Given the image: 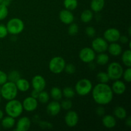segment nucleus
<instances>
[{
  "label": "nucleus",
  "mask_w": 131,
  "mask_h": 131,
  "mask_svg": "<svg viewBox=\"0 0 131 131\" xmlns=\"http://www.w3.org/2000/svg\"><path fill=\"white\" fill-rule=\"evenodd\" d=\"M124 69L121 64L118 62L111 63L107 67V74H108L109 78L111 80H118L121 79L122 77Z\"/></svg>",
  "instance_id": "nucleus-6"
},
{
  "label": "nucleus",
  "mask_w": 131,
  "mask_h": 131,
  "mask_svg": "<svg viewBox=\"0 0 131 131\" xmlns=\"http://www.w3.org/2000/svg\"><path fill=\"white\" fill-rule=\"evenodd\" d=\"M8 1H12V0H8Z\"/></svg>",
  "instance_id": "nucleus-51"
},
{
  "label": "nucleus",
  "mask_w": 131,
  "mask_h": 131,
  "mask_svg": "<svg viewBox=\"0 0 131 131\" xmlns=\"http://www.w3.org/2000/svg\"><path fill=\"white\" fill-rule=\"evenodd\" d=\"M0 130H1V126H0Z\"/></svg>",
  "instance_id": "nucleus-52"
},
{
  "label": "nucleus",
  "mask_w": 131,
  "mask_h": 131,
  "mask_svg": "<svg viewBox=\"0 0 131 131\" xmlns=\"http://www.w3.org/2000/svg\"><path fill=\"white\" fill-rule=\"evenodd\" d=\"M50 95L54 101H60L62 99V90L58 87H52L50 91Z\"/></svg>",
  "instance_id": "nucleus-26"
},
{
  "label": "nucleus",
  "mask_w": 131,
  "mask_h": 131,
  "mask_svg": "<svg viewBox=\"0 0 131 131\" xmlns=\"http://www.w3.org/2000/svg\"><path fill=\"white\" fill-rule=\"evenodd\" d=\"M8 33L17 35L23 31L24 29V23L19 18H12L8 21L6 25Z\"/></svg>",
  "instance_id": "nucleus-4"
},
{
  "label": "nucleus",
  "mask_w": 131,
  "mask_h": 131,
  "mask_svg": "<svg viewBox=\"0 0 131 131\" xmlns=\"http://www.w3.org/2000/svg\"><path fill=\"white\" fill-rule=\"evenodd\" d=\"M60 104H61V108L65 110H67V111L70 110L72 108V102L69 99H67L63 101Z\"/></svg>",
  "instance_id": "nucleus-35"
},
{
  "label": "nucleus",
  "mask_w": 131,
  "mask_h": 131,
  "mask_svg": "<svg viewBox=\"0 0 131 131\" xmlns=\"http://www.w3.org/2000/svg\"><path fill=\"white\" fill-rule=\"evenodd\" d=\"M95 58L97 63L101 66H103L107 64V63L109 62L110 56L105 52H101L97 55V57H95Z\"/></svg>",
  "instance_id": "nucleus-25"
},
{
  "label": "nucleus",
  "mask_w": 131,
  "mask_h": 131,
  "mask_svg": "<svg viewBox=\"0 0 131 131\" xmlns=\"http://www.w3.org/2000/svg\"><path fill=\"white\" fill-rule=\"evenodd\" d=\"M8 81V75L6 72L0 70V86Z\"/></svg>",
  "instance_id": "nucleus-40"
},
{
  "label": "nucleus",
  "mask_w": 131,
  "mask_h": 131,
  "mask_svg": "<svg viewBox=\"0 0 131 131\" xmlns=\"http://www.w3.org/2000/svg\"><path fill=\"white\" fill-rule=\"evenodd\" d=\"M95 113L99 116H103L105 115V113H106V110L105 108L102 106V105H100L99 106L96 108L95 110Z\"/></svg>",
  "instance_id": "nucleus-42"
},
{
  "label": "nucleus",
  "mask_w": 131,
  "mask_h": 131,
  "mask_svg": "<svg viewBox=\"0 0 131 131\" xmlns=\"http://www.w3.org/2000/svg\"><path fill=\"white\" fill-rule=\"evenodd\" d=\"M8 34L6 26L0 24V38H4Z\"/></svg>",
  "instance_id": "nucleus-38"
},
{
  "label": "nucleus",
  "mask_w": 131,
  "mask_h": 131,
  "mask_svg": "<svg viewBox=\"0 0 131 131\" xmlns=\"http://www.w3.org/2000/svg\"><path fill=\"white\" fill-rule=\"evenodd\" d=\"M8 75V81H9L13 82V83H15L19 79H20L21 77H20V74L19 71L16 70H12L11 72H10Z\"/></svg>",
  "instance_id": "nucleus-30"
},
{
  "label": "nucleus",
  "mask_w": 131,
  "mask_h": 131,
  "mask_svg": "<svg viewBox=\"0 0 131 131\" xmlns=\"http://www.w3.org/2000/svg\"><path fill=\"white\" fill-rule=\"evenodd\" d=\"M61 104L57 101H53L50 102L47 104V107H46L47 114L51 116H55L58 115L61 111Z\"/></svg>",
  "instance_id": "nucleus-15"
},
{
  "label": "nucleus",
  "mask_w": 131,
  "mask_h": 131,
  "mask_svg": "<svg viewBox=\"0 0 131 131\" xmlns=\"http://www.w3.org/2000/svg\"><path fill=\"white\" fill-rule=\"evenodd\" d=\"M18 94V90L15 83L6 81L3 85L0 86V95L1 97L6 101L14 99Z\"/></svg>",
  "instance_id": "nucleus-2"
},
{
  "label": "nucleus",
  "mask_w": 131,
  "mask_h": 131,
  "mask_svg": "<svg viewBox=\"0 0 131 131\" xmlns=\"http://www.w3.org/2000/svg\"><path fill=\"white\" fill-rule=\"evenodd\" d=\"M4 117V113L2 110L0 109V120H1V119Z\"/></svg>",
  "instance_id": "nucleus-47"
},
{
  "label": "nucleus",
  "mask_w": 131,
  "mask_h": 131,
  "mask_svg": "<svg viewBox=\"0 0 131 131\" xmlns=\"http://www.w3.org/2000/svg\"><path fill=\"white\" fill-rule=\"evenodd\" d=\"M37 100L42 104L47 103L49 101V95L46 91H41V92H40L39 95H38Z\"/></svg>",
  "instance_id": "nucleus-32"
},
{
  "label": "nucleus",
  "mask_w": 131,
  "mask_h": 131,
  "mask_svg": "<svg viewBox=\"0 0 131 131\" xmlns=\"http://www.w3.org/2000/svg\"><path fill=\"white\" fill-rule=\"evenodd\" d=\"M23 109L27 112H33L38 107V102L37 99L32 97L31 96L28 97L22 102Z\"/></svg>",
  "instance_id": "nucleus-11"
},
{
  "label": "nucleus",
  "mask_w": 131,
  "mask_h": 131,
  "mask_svg": "<svg viewBox=\"0 0 131 131\" xmlns=\"http://www.w3.org/2000/svg\"><path fill=\"white\" fill-rule=\"evenodd\" d=\"M93 84L90 80L83 78L77 82L75 85V92L80 96H86L89 94L92 90Z\"/></svg>",
  "instance_id": "nucleus-5"
},
{
  "label": "nucleus",
  "mask_w": 131,
  "mask_h": 131,
  "mask_svg": "<svg viewBox=\"0 0 131 131\" xmlns=\"http://www.w3.org/2000/svg\"><path fill=\"white\" fill-rule=\"evenodd\" d=\"M105 0H92L90 3L91 10L95 12H99L103 10Z\"/></svg>",
  "instance_id": "nucleus-21"
},
{
  "label": "nucleus",
  "mask_w": 131,
  "mask_h": 131,
  "mask_svg": "<svg viewBox=\"0 0 131 131\" xmlns=\"http://www.w3.org/2000/svg\"><path fill=\"white\" fill-rule=\"evenodd\" d=\"M92 93L93 101L99 105L108 104L113 99L111 87L107 83H98L92 88Z\"/></svg>",
  "instance_id": "nucleus-1"
},
{
  "label": "nucleus",
  "mask_w": 131,
  "mask_h": 131,
  "mask_svg": "<svg viewBox=\"0 0 131 131\" xmlns=\"http://www.w3.org/2000/svg\"><path fill=\"white\" fill-rule=\"evenodd\" d=\"M102 122L104 126L107 129H113L116 125V118L111 115H104L102 116Z\"/></svg>",
  "instance_id": "nucleus-18"
},
{
  "label": "nucleus",
  "mask_w": 131,
  "mask_h": 131,
  "mask_svg": "<svg viewBox=\"0 0 131 131\" xmlns=\"http://www.w3.org/2000/svg\"><path fill=\"white\" fill-rule=\"evenodd\" d=\"M79 32V26L75 23H71L69 24V27L68 28V33L70 36H75Z\"/></svg>",
  "instance_id": "nucleus-33"
},
{
  "label": "nucleus",
  "mask_w": 131,
  "mask_h": 131,
  "mask_svg": "<svg viewBox=\"0 0 131 131\" xmlns=\"http://www.w3.org/2000/svg\"><path fill=\"white\" fill-rule=\"evenodd\" d=\"M118 40L120 41L122 43H127L129 42V37H127V36H125V35L121 36L120 35Z\"/></svg>",
  "instance_id": "nucleus-43"
},
{
  "label": "nucleus",
  "mask_w": 131,
  "mask_h": 131,
  "mask_svg": "<svg viewBox=\"0 0 131 131\" xmlns=\"http://www.w3.org/2000/svg\"><path fill=\"white\" fill-rule=\"evenodd\" d=\"M109 53L113 56H118L122 53V47L121 45L116 42H112L108 45L107 50Z\"/></svg>",
  "instance_id": "nucleus-19"
},
{
  "label": "nucleus",
  "mask_w": 131,
  "mask_h": 131,
  "mask_svg": "<svg viewBox=\"0 0 131 131\" xmlns=\"http://www.w3.org/2000/svg\"><path fill=\"white\" fill-rule=\"evenodd\" d=\"M66 62L63 58L61 56H55L50 60L49 69L53 74H58L63 71Z\"/></svg>",
  "instance_id": "nucleus-7"
},
{
  "label": "nucleus",
  "mask_w": 131,
  "mask_h": 131,
  "mask_svg": "<svg viewBox=\"0 0 131 131\" xmlns=\"http://www.w3.org/2000/svg\"><path fill=\"white\" fill-rule=\"evenodd\" d=\"M5 110L7 115L16 118L22 115L24 109L22 102L14 99L10 101H8V102L5 105Z\"/></svg>",
  "instance_id": "nucleus-3"
},
{
  "label": "nucleus",
  "mask_w": 131,
  "mask_h": 131,
  "mask_svg": "<svg viewBox=\"0 0 131 131\" xmlns=\"http://www.w3.org/2000/svg\"><path fill=\"white\" fill-rule=\"evenodd\" d=\"M10 2H11V1H8V0H3L2 3H1V4H3V5H4L5 6H7V7H8V6H9V5H10Z\"/></svg>",
  "instance_id": "nucleus-46"
},
{
  "label": "nucleus",
  "mask_w": 131,
  "mask_h": 131,
  "mask_svg": "<svg viewBox=\"0 0 131 131\" xmlns=\"http://www.w3.org/2000/svg\"><path fill=\"white\" fill-rule=\"evenodd\" d=\"M86 34L88 37H90V38H92V37H95L96 33V31L95 29V28H93V26H88L86 27L85 29Z\"/></svg>",
  "instance_id": "nucleus-39"
},
{
  "label": "nucleus",
  "mask_w": 131,
  "mask_h": 131,
  "mask_svg": "<svg viewBox=\"0 0 131 131\" xmlns=\"http://www.w3.org/2000/svg\"><path fill=\"white\" fill-rule=\"evenodd\" d=\"M125 125L128 126L129 127H131V118L130 116H128V117L125 118Z\"/></svg>",
  "instance_id": "nucleus-45"
},
{
  "label": "nucleus",
  "mask_w": 131,
  "mask_h": 131,
  "mask_svg": "<svg viewBox=\"0 0 131 131\" xmlns=\"http://www.w3.org/2000/svg\"><path fill=\"white\" fill-rule=\"evenodd\" d=\"M31 86L33 89L41 92L44 90L46 86V81L45 78L41 75H36L32 78Z\"/></svg>",
  "instance_id": "nucleus-13"
},
{
  "label": "nucleus",
  "mask_w": 131,
  "mask_h": 131,
  "mask_svg": "<svg viewBox=\"0 0 131 131\" xmlns=\"http://www.w3.org/2000/svg\"><path fill=\"white\" fill-rule=\"evenodd\" d=\"M79 122V115L75 111L69 110L65 116V122L69 127H74Z\"/></svg>",
  "instance_id": "nucleus-12"
},
{
  "label": "nucleus",
  "mask_w": 131,
  "mask_h": 131,
  "mask_svg": "<svg viewBox=\"0 0 131 131\" xmlns=\"http://www.w3.org/2000/svg\"><path fill=\"white\" fill-rule=\"evenodd\" d=\"M97 79L100 83H107L110 80L108 74L105 72H99L97 75Z\"/></svg>",
  "instance_id": "nucleus-31"
},
{
  "label": "nucleus",
  "mask_w": 131,
  "mask_h": 131,
  "mask_svg": "<svg viewBox=\"0 0 131 131\" xmlns=\"http://www.w3.org/2000/svg\"><path fill=\"white\" fill-rule=\"evenodd\" d=\"M120 32L118 29L115 28H108L106 29L104 33V38L107 42L112 43V42H116L118 41L120 38Z\"/></svg>",
  "instance_id": "nucleus-10"
},
{
  "label": "nucleus",
  "mask_w": 131,
  "mask_h": 131,
  "mask_svg": "<svg viewBox=\"0 0 131 131\" xmlns=\"http://www.w3.org/2000/svg\"><path fill=\"white\" fill-rule=\"evenodd\" d=\"M1 95H0V104H1Z\"/></svg>",
  "instance_id": "nucleus-49"
},
{
  "label": "nucleus",
  "mask_w": 131,
  "mask_h": 131,
  "mask_svg": "<svg viewBox=\"0 0 131 131\" xmlns=\"http://www.w3.org/2000/svg\"><path fill=\"white\" fill-rule=\"evenodd\" d=\"M122 77L124 79L127 83H130L131 82V68L127 67L125 70H124Z\"/></svg>",
  "instance_id": "nucleus-37"
},
{
  "label": "nucleus",
  "mask_w": 131,
  "mask_h": 131,
  "mask_svg": "<svg viewBox=\"0 0 131 131\" xmlns=\"http://www.w3.org/2000/svg\"><path fill=\"white\" fill-rule=\"evenodd\" d=\"M63 5L65 9L72 11L78 7V0H64Z\"/></svg>",
  "instance_id": "nucleus-28"
},
{
  "label": "nucleus",
  "mask_w": 131,
  "mask_h": 131,
  "mask_svg": "<svg viewBox=\"0 0 131 131\" xmlns=\"http://www.w3.org/2000/svg\"><path fill=\"white\" fill-rule=\"evenodd\" d=\"M1 126H2L4 129H11V128H12L15 124V118L12 117V116H8V115L3 118L1 119Z\"/></svg>",
  "instance_id": "nucleus-22"
},
{
  "label": "nucleus",
  "mask_w": 131,
  "mask_h": 131,
  "mask_svg": "<svg viewBox=\"0 0 131 131\" xmlns=\"http://www.w3.org/2000/svg\"><path fill=\"white\" fill-rule=\"evenodd\" d=\"M64 70H65L67 74L71 75V74H74L75 72L76 69H75V67L74 66V64L68 63L65 65Z\"/></svg>",
  "instance_id": "nucleus-36"
},
{
  "label": "nucleus",
  "mask_w": 131,
  "mask_h": 131,
  "mask_svg": "<svg viewBox=\"0 0 131 131\" xmlns=\"http://www.w3.org/2000/svg\"><path fill=\"white\" fill-rule=\"evenodd\" d=\"M39 93H40L39 91L37 90L33 89V90H32L31 93V96L32 97H33V98L38 99V95H39Z\"/></svg>",
  "instance_id": "nucleus-44"
},
{
  "label": "nucleus",
  "mask_w": 131,
  "mask_h": 131,
  "mask_svg": "<svg viewBox=\"0 0 131 131\" xmlns=\"http://www.w3.org/2000/svg\"><path fill=\"white\" fill-rule=\"evenodd\" d=\"M62 93L63 96H64L65 98L70 99L73 98L75 96V92L74 88H72V87L67 86L63 89Z\"/></svg>",
  "instance_id": "nucleus-29"
},
{
  "label": "nucleus",
  "mask_w": 131,
  "mask_h": 131,
  "mask_svg": "<svg viewBox=\"0 0 131 131\" xmlns=\"http://www.w3.org/2000/svg\"><path fill=\"white\" fill-rule=\"evenodd\" d=\"M15 85L17 88L18 91H20L22 92H26L28 90H29L30 88V83L27 79L21 78L18 79L15 82Z\"/></svg>",
  "instance_id": "nucleus-20"
},
{
  "label": "nucleus",
  "mask_w": 131,
  "mask_h": 131,
  "mask_svg": "<svg viewBox=\"0 0 131 131\" xmlns=\"http://www.w3.org/2000/svg\"><path fill=\"white\" fill-rule=\"evenodd\" d=\"M2 1H3V0H0V4L2 3Z\"/></svg>",
  "instance_id": "nucleus-50"
},
{
  "label": "nucleus",
  "mask_w": 131,
  "mask_h": 131,
  "mask_svg": "<svg viewBox=\"0 0 131 131\" xmlns=\"http://www.w3.org/2000/svg\"><path fill=\"white\" fill-rule=\"evenodd\" d=\"M39 125L42 129H51L52 128V125L47 121H41L39 122Z\"/></svg>",
  "instance_id": "nucleus-41"
},
{
  "label": "nucleus",
  "mask_w": 131,
  "mask_h": 131,
  "mask_svg": "<svg viewBox=\"0 0 131 131\" xmlns=\"http://www.w3.org/2000/svg\"><path fill=\"white\" fill-rule=\"evenodd\" d=\"M31 122L27 116L20 117L16 123V128L15 130L17 131H27L31 127Z\"/></svg>",
  "instance_id": "nucleus-14"
},
{
  "label": "nucleus",
  "mask_w": 131,
  "mask_h": 131,
  "mask_svg": "<svg viewBox=\"0 0 131 131\" xmlns=\"http://www.w3.org/2000/svg\"><path fill=\"white\" fill-rule=\"evenodd\" d=\"M59 18L61 23L67 25H69L72 23L74 20V14L70 10H67V9H64L60 12L59 14Z\"/></svg>",
  "instance_id": "nucleus-16"
},
{
  "label": "nucleus",
  "mask_w": 131,
  "mask_h": 131,
  "mask_svg": "<svg viewBox=\"0 0 131 131\" xmlns=\"http://www.w3.org/2000/svg\"><path fill=\"white\" fill-rule=\"evenodd\" d=\"M129 35L130 36V27L129 28Z\"/></svg>",
  "instance_id": "nucleus-48"
},
{
  "label": "nucleus",
  "mask_w": 131,
  "mask_h": 131,
  "mask_svg": "<svg viewBox=\"0 0 131 131\" xmlns=\"http://www.w3.org/2000/svg\"><path fill=\"white\" fill-rule=\"evenodd\" d=\"M93 18V14L92 10L86 9L82 12L81 14V20L84 23H90Z\"/></svg>",
  "instance_id": "nucleus-24"
},
{
  "label": "nucleus",
  "mask_w": 131,
  "mask_h": 131,
  "mask_svg": "<svg viewBox=\"0 0 131 131\" xmlns=\"http://www.w3.org/2000/svg\"><path fill=\"white\" fill-rule=\"evenodd\" d=\"M8 15V9L7 6L3 4H0V21L4 20Z\"/></svg>",
  "instance_id": "nucleus-34"
},
{
  "label": "nucleus",
  "mask_w": 131,
  "mask_h": 131,
  "mask_svg": "<svg viewBox=\"0 0 131 131\" xmlns=\"http://www.w3.org/2000/svg\"><path fill=\"white\" fill-rule=\"evenodd\" d=\"M114 116L115 118L120 119V120H124L127 117V111L124 107L122 106H117L114 109Z\"/></svg>",
  "instance_id": "nucleus-23"
},
{
  "label": "nucleus",
  "mask_w": 131,
  "mask_h": 131,
  "mask_svg": "<svg viewBox=\"0 0 131 131\" xmlns=\"http://www.w3.org/2000/svg\"><path fill=\"white\" fill-rule=\"evenodd\" d=\"M79 57L83 62L90 63L93 62L95 59V52L90 47H84L79 52Z\"/></svg>",
  "instance_id": "nucleus-8"
},
{
  "label": "nucleus",
  "mask_w": 131,
  "mask_h": 131,
  "mask_svg": "<svg viewBox=\"0 0 131 131\" xmlns=\"http://www.w3.org/2000/svg\"><path fill=\"white\" fill-rule=\"evenodd\" d=\"M126 88V85L125 83L122 81H120V79L115 80L111 86V89L113 93L118 95H122L123 93H125Z\"/></svg>",
  "instance_id": "nucleus-17"
},
{
  "label": "nucleus",
  "mask_w": 131,
  "mask_h": 131,
  "mask_svg": "<svg viewBox=\"0 0 131 131\" xmlns=\"http://www.w3.org/2000/svg\"><path fill=\"white\" fill-rule=\"evenodd\" d=\"M122 62L127 67H131V51L130 49H127L122 54Z\"/></svg>",
  "instance_id": "nucleus-27"
},
{
  "label": "nucleus",
  "mask_w": 131,
  "mask_h": 131,
  "mask_svg": "<svg viewBox=\"0 0 131 131\" xmlns=\"http://www.w3.org/2000/svg\"><path fill=\"white\" fill-rule=\"evenodd\" d=\"M107 42L102 37H97L92 42V48L95 52H105L107 50Z\"/></svg>",
  "instance_id": "nucleus-9"
}]
</instances>
